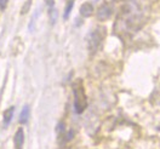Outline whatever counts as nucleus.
I'll use <instances>...</instances> for the list:
<instances>
[{
    "instance_id": "nucleus-1",
    "label": "nucleus",
    "mask_w": 160,
    "mask_h": 149,
    "mask_svg": "<svg viewBox=\"0 0 160 149\" xmlns=\"http://www.w3.org/2000/svg\"><path fill=\"white\" fill-rule=\"evenodd\" d=\"M146 22V16L137 2H129L121 7L115 23V29L124 35H133L136 32L143 27Z\"/></svg>"
},
{
    "instance_id": "nucleus-2",
    "label": "nucleus",
    "mask_w": 160,
    "mask_h": 149,
    "mask_svg": "<svg viewBox=\"0 0 160 149\" xmlns=\"http://www.w3.org/2000/svg\"><path fill=\"white\" fill-rule=\"evenodd\" d=\"M73 89V95H74V109L78 114L84 113V110L88 108V96L85 93L84 86L81 84V81L78 80L73 84L72 86Z\"/></svg>"
},
{
    "instance_id": "nucleus-3",
    "label": "nucleus",
    "mask_w": 160,
    "mask_h": 149,
    "mask_svg": "<svg viewBox=\"0 0 160 149\" xmlns=\"http://www.w3.org/2000/svg\"><path fill=\"white\" fill-rule=\"evenodd\" d=\"M104 37H106V28L97 27L96 29L92 30L89 41H88V49H89V52L91 55H95L98 51L103 40H104Z\"/></svg>"
},
{
    "instance_id": "nucleus-4",
    "label": "nucleus",
    "mask_w": 160,
    "mask_h": 149,
    "mask_svg": "<svg viewBox=\"0 0 160 149\" xmlns=\"http://www.w3.org/2000/svg\"><path fill=\"white\" fill-rule=\"evenodd\" d=\"M112 13H113V9L109 4L104 2L102 4L98 10H97V20L101 21V22H104V21L109 20L112 17Z\"/></svg>"
},
{
    "instance_id": "nucleus-5",
    "label": "nucleus",
    "mask_w": 160,
    "mask_h": 149,
    "mask_svg": "<svg viewBox=\"0 0 160 149\" xmlns=\"http://www.w3.org/2000/svg\"><path fill=\"white\" fill-rule=\"evenodd\" d=\"M23 143H24V131L22 127L16 131L15 137H13V146L15 149H23Z\"/></svg>"
},
{
    "instance_id": "nucleus-6",
    "label": "nucleus",
    "mask_w": 160,
    "mask_h": 149,
    "mask_svg": "<svg viewBox=\"0 0 160 149\" xmlns=\"http://www.w3.org/2000/svg\"><path fill=\"white\" fill-rule=\"evenodd\" d=\"M93 5L89 2V1H86V2H84L81 6H80V15L82 16V17H85V18H88V17H90L92 16V13H93Z\"/></svg>"
},
{
    "instance_id": "nucleus-7",
    "label": "nucleus",
    "mask_w": 160,
    "mask_h": 149,
    "mask_svg": "<svg viewBox=\"0 0 160 149\" xmlns=\"http://www.w3.org/2000/svg\"><path fill=\"white\" fill-rule=\"evenodd\" d=\"M13 112H15V108H13V107H10V108H8V109L4 112V114H2V120H4V126H5V127H8L9 124L11 122L12 117H13Z\"/></svg>"
},
{
    "instance_id": "nucleus-8",
    "label": "nucleus",
    "mask_w": 160,
    "mask_h": 149,
    "mask_svg": "<svg viewBox=\"0 0 160 149\" xmlns=\"http://www.w3.org/2000/svg\"><path fill=\"white\" fill-rule=\"evenodd\" d=\"M29 106H24L23 107V109H22V112H21V115H20V122H22V124H26L27 121H28V119H29Z\"/></svg>"
},
{
    "instance_id": "nucleus-9",
    "label": "nucleus",
    "mask_w": 160,
    "mask_h": 149,
    "mask_svg": "<svg viewBox=\"0 0 160 149\" xmlns=\"http://www.w3.org/2000/svg\"><path fill=\"white\" fill-rule=\"evenodd\" d=\"M32 1H33V0H26V2L23 4V6H22V9H21V15H26V13L29 12L30 6H32Z\"/></svg>"
},
{
    "instance_id": "nucleus-10",
    "label": "nucleus",
    "mask_w": 160,
    "mask_h": 149,
    "mask_svg": "<svg viewBox=\"0 0 160 149\" xmlns=\"http://www.w3.org/2000/svg\"><path fill=\"white\" fill-rule=\"evenodd\" d=\"M73 5H74V0H69L68 4H67V7H66V10H64V20L68 18L70 11H72V9H73Z\"/></svg>"
},
{
    "instance_id": "nucleus-11",
    "label": "nucleus",
    "mask_w": 160,
    "mask_h": 149,
    "mask_svg": "<svg viewBox=\"0 0 160 149\" xmlns=\"http://www.w3.org/2000/svg\"><path fill=\"white\" fill-rule=\"evenodd\" d=\"M8 4H9V0H0V10H5Z\"/></svg>"
},
{
    "instance_id": "nucleus-12",
    "label": "nucleus",
    "mask_w": 160,
    "mask_h": 149,
    "mask_svg": "<svg viewBox=\"0 0 160 149\" xmlns=\"http://www.w3.org/2000/svg\"><path fill=\"white\" fill-rule=\"evenodd\" d=\"M114 1H117V2H119V1H125V0H114Z\"/></svg>"
},
{
    "instance_id": "nucleus-13",
    "label": "nucleus",
    "mask_w": 160,
    "mask_h": 149,
    "mask_svg": "<svg viewBox=\"0 0 160 149\" xmlns=\"http://www.w3.org/2000/svg\"><path fill=\"white\" fill-rule=\"evenodd\" d=\"M158 130H160V126H158Z\"/></svg>"
}]
</instances>
